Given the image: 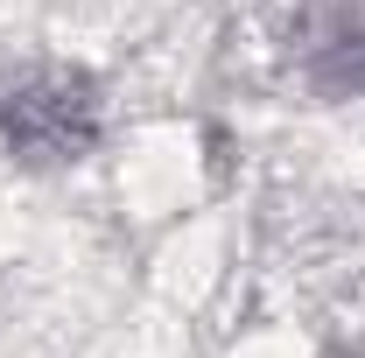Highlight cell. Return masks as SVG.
Segmentation results:
<instances>
[{
    "instance_id": "cell-1",
    "label": "cell",
    "mask_w": 365,
    "mask_h": 358,
    "mask_svg": "<svg viewBox=\"0 0 365 358\" xmlns=\"http://www.w3.org/2000/svg\"><path fill=\"white\" fill-rule=\"evenodd\" d=\"M0 140L21 162H78L98 140V91L85 71L36 63L0 85Z\"/></svg>"
},
{
    "instance_id": "cell-2",
    "label": "cell",
    "mask_w": 365,
    "mask_h": 358,
    "mask_svg": "<svg viewBox=\"0 0 365 358\" xmlns=\"http://www.w3.org/2000/svg\"><path fill=\"white\" fill-rule=\"evenodd\" d=\"M295 71L323 98L365 91V0H302L295 21Z\"/></svg>"
}]
</instances>
